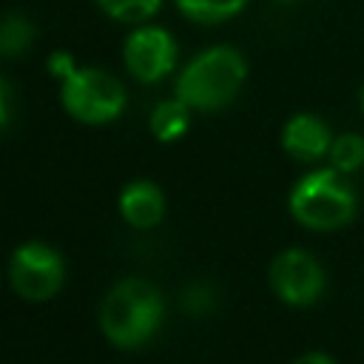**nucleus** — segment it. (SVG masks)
<instances>
[{
  "label": "nucleus",
  "mask_w": 364,
  "mask_h": 364,
  "mask_svg": "<svg viewBox=\"0 0 364 364\" xmlns=\"http://www.w3.org/2000/svg\"><path fill=\"white\" fill-rule=\"evenodd\" d=\"M330 168H336L338 173H355L364 168V136L355 134V131H344V134H336L333 145H330Z\"/></svg>",
  "instance_id": "ddd939ff"
},
{
  "label": "nucleus",
  "mask_w": 364,
  "mask_h": 364,
  "mask_svg": "<svg viewBox=\"0 0 364 364\" xmlns=\"http://www.w3.org/2000/svg\"><path fill=\"white\" fill-rule=\"evenodd\" d=\"M14 122V91L6 82V77H0V134Z\"/></svg>",
  "instance_id": "dca6fc26"
},
{
  "label": "nucleus",
  "mask_w": 364,
  "mask_h": 364,
  "mask_svg": "<svg viewBox=\"0 0 364 364\" xmlns=\"http://www.w3.org/2000/svg\"><path fill=\"white\" fill-rule=\"evenodd\" d=\"M290 364H336V358L330 353H324V350H307V353L296 355Z\"/></svg>",
  "instance_id": "f3484780"
},
{
  "label": "nucleus",
  "mask_w": 364,
  "mask_h": 364,
  "mask_svg": "<svg viewBox=\"0 0 364 364\" xmlns=\"http://www.w3.org/2000/svg\"><path fill=\"white\" fill-rule=\"evenodd\" d=\"M247 77V60L233 46H213L196 54L176 77V100L191 111H222L236 100Z\"/></svg>",
  "instance_id": "f03ea898"
},
{
  "label": "nucleus",
  "mask_w": 364,
  "mask_h": 364,
  "mask_svg": "<svg viewBox=\"0 0 364 364\" xmlns=\"http://www.w3.org/2000/svg\"><path fill=\"white\" fill-rule=\"evenodd\" d=\"M60 102L68 117L85 125H105L125 111V85L97 65H74L60 80Z\"/></svg>",
  "instance_id": "20e7f679"
},
{
  "label": "nucleus",
  "mask_w": 364,
  "mask_h": 364,
  "mask_svg": "<svg viewBox=\"0 0 364 364\" xmlns=\"http://www.w3.org/2000/svg\"><path fill=\"white\" fill-rule=\"evenodd\" d=\"M119 216L136 230H148L165 216V193L151 179H134L119 193Z\"/></svg>",
  "instance_id": "1a4fd4ad"
},
{
  "label": "nucleus",
  "mask_w": 364,
  "mask_h": 364,
  "mask_svg": "<svg viewBox=\"0 0 364 364\" xmlns=\"http://www.w3.org/2000/svg\"><path fill=\"white\" fill-rule=\"evenodd\" d=\"M173 3H176V11L185 20L199 23V26L225 23L247 6V0H173Z\"/></svg>",
  "instance_id": "f8f14e48"
},
{
  "label": "nucleus",
  "mask_w": 364,
  "mask_h": 364,
  "mask_svg": "<svg viewBox=\"0 0 364 364\" xmlns=\"http://www.w3.org/2000/svg\"><path fill=\"white\" fill-rule=\"evenodd\" d=\"M273 296L287 307H313L327 293L324 264L304 247H287L267 267Z\"/></svg>",
  "instance_id": "423d86ee"
},
{
  "label": "nucleus",
  "mask_w": 364,
  "mask_h": 364,
  "mask_svg": "<svg viewBox=\"0 0 364 364\" xmlns=\"http://www.w3.org/2000/svg\"><path fill=\"white\" fill-rule=\"evenodd\" d=\"M182 301H185V307H188L191 313H205V310L213 307V290H210L205 282H196V284H191V287L185 290Z\"/></svg>",
  "instance_id": "2eb2a0df"
},
{
  "label": "nucleus",
  "mask_w": 364,
  "mask_h": 364,
  "mask_svg": "<svg viewBox=\"0 0 364 364\" xmlns=\"http://www.w3.org/2000/svg\"><path fill=\"white\" fill-rule=\"evenodd\" d=\"M191 125V108L182 100H162L159 105H154L151 117H148V128L154 134L156 142H176L185 136Z\"/></svg>",
  "instance_id": "9d476101"
},
{
  "label": "nucleus",
  "mask_w": 364,
  "mask_h": 364,
  "mask_svg": "<svg viewBox=\"0 0 364 364\" xmlns=\"http://www.w3.org/2000/svg\"><path fill=\"white\" fill-rule=\"evenodd\" d=\"M336 134L330 131V125L318 117V114H310V111H299L293 114L284 128H282V148L290 159L296 162H318V159H327L330 154V145H333Z\"/></svg>",
  "instance_id": "6e6552de"
},
{
  "label": "nucleus",
  "mask_w": 364,
  "mask_h": 364,
  "mask_svg": "<svg viewBox=\"0 0 364 364\" xmlns=\"http://www.w3.org/2000/svg\"><path fill=\"white\" fill-rule=\"evenodd\" d=\"M11 290L26 301H48L65 284V259L46 242H23L9 259Z\"/></svg>",
  "instance_id": "39448f33"
},
{
  "label": "nucleus",
  "mask_w": 364,
  "mask_h": 364,
  "mask_svg": "<svg viewBox=\"0 0 364 364\" xmlns=\"http://www.w3.org/2000/svg\"><path fill=\"white\" fill-rule=\"evenodd\" d=\"M165 299L159 287L148 279L128 276L119 279L100 304V330L105 341L117 350L145 347L162 327Z\"/></svg>",
  "instance_id": "f257e3e1"
},
{
  "label": "nucleus",
  "mask_w": 364,
  "mask_h": 364,
  "mask_svg": "<svg viewBox=\"0 0 364 364\" xmlns=\"http://www.w3.org/2000/svg\"><path fill=\"white\" fill-rule=\"evenodd\" d=\"M290 216L316 233H333L355 219L358 199L353 185L336 168H316L296 179L287 193Z\"/></svg>",
  "instance_id": "7ed1b4c3"
},
{
  "label": "nucleus",
  "mask_w": 364,
  "mask_h": 364,
  "mask_svg": "<svg viewBox=\"0 0 364 364\" xmlns=\"http://www.w3.org/2000/svg\"><path fill=\"white\" fill-rule=\"evenodd\" d=\"M94 3L105 17L117 23H145L162 6V0H94Z\"/></svg>",
  "instance_id": "4468645a"
},
{
  "label": "nucleus",
  "mask_w": 364,
  "mask_h": 364,
  "mask_svg": "<svg viewBox=\"0 0 364 364\" xmlns=\"http://www.w3.org/2000/svg\"><path fill=\"white\" fill-rule=\"evenodd\" d=\"M37 40V26L23 11L0 14V57H23Z\"/></svg>",
  "instance_id": "9b49d317"
},
{
  "label": "nucleus",
  "mask_w": 364,
  "mask_h": 364,
  "mask_svg": "<svg viewBox=\"0 0 364 364\" xmlns=\"http://www.w3.org/2000/svg\"><path fill=\"white\" fill-rule=\"evenodd\" d=\"M179 48L171 31L159 26H136L122 46V63L134 80L151 85L168 77L176 65Z\"/></svg>",
  "instance_id": "0eeeda50"
},
{
  "label": "nucleus",
  "mask_w": 364,
  "mask_h": 364,
  "mask_svg": "<svg viewBox=\"0 0 364 364\" xmlns=\"http://www.w3.org/2000/svg\"><path fill=\"white\" fill-rule=\"evenodd\" d=\"M358 105H361V114H364V85H361V91H358Z\"/></svg>",
  "instance_id": "a211bd4d"
},
{
  "label": "nucleus",
  "mask_w": 364,
  "mask_h": 364,
  "mask_svg": "<svg viewBox=\"0 0 364 364\" xmlns=\"http://www.w3.org/2000/svg\"><path fill=\"white\" fill-rule=\"evenodd\" d=\"M279 3H293V0H279Z\"/></svg>",
  "instance_id": "6ab92c4d"
}]
</instances>
